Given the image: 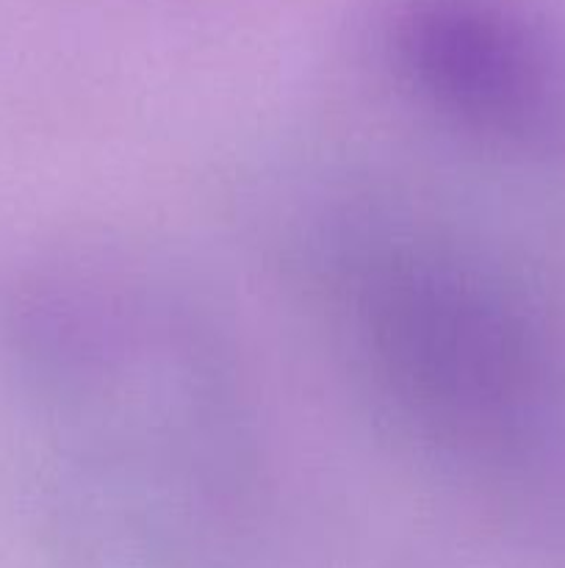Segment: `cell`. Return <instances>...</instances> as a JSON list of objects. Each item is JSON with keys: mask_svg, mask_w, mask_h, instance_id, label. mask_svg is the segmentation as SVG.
Listing matches in <instances>:
<instances>
[{"mask_svg": "<svg viewBox=\"0 0 565 568\" xmlns=\"http://www.w3.org/2000/svg\"><path fill=\"white\" fill-rule=\"evenodd\" d=\"M310 283L371 410L465 491H502L543 442L548 366L515 283L469 236L391 209L341 211Z\"/></svg>", "mask_w": 565, "mask_h": 568, "instance_id": "6da1fadb", "label": "cell"}, {"mask_svg": "<svg viewBox=\"0 0 565 568\" xmlns=\"http://www.w3.org/2000/svg\"><path fill=\"white\" fill-rule=\"evenodd\" d=\"M399 81L441 125L504 148L565 128V72L552 44L493 0H413L391 31Z\"/></svg>", "mask_w": 565, "mask_h": 568, "instance_id": "7a4b0ae2", "label": "cell"}]
</instances>
